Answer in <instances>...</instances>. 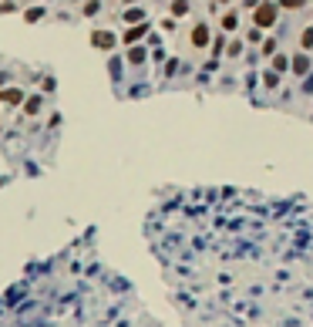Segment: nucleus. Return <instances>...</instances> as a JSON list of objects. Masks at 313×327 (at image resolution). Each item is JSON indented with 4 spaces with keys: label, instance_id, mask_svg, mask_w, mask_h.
I'll use <instances>...</instances> for the list:
<instances>
[{
    "label": "nucleus",
    "instance_id": "obj_3",
    "mask_svg": "<svg viewBox=\"0 0 313 327\" xmlns=\"http://www.w3.org/2000/svg\"><path fill=\"white\" fill-rule=\"evenodd\" d=\"M192 44L195 47L209 44V27H205V24H195V27H192Z\"/></svg>",
    "mask_w": 313,
    "mask_h": 327
},
{
    "label": "nucleus",
    "instance_id": "obj_1",
    "mask_svg": "<svg viewBox=\"0 0 313 327\" xmlns=\"http://www.w3.org/2000/svg\"><path fill=\"white\" fill-rule=\"evenodd\" d=\"M276 17H280V7L276 4H259L256 7V27H269V24H276Z\"/></svg>",
    "mask_w": 313,
    "mask_h": 327
},
{
    "label": "nucleus",
    "instance_id": "obj_12",
    "mask_svg": "<svg viewBox=\"0 0 313 327\" xmlns=\"http://www.w3.org/2000/svg\"><path fill=\"white\" fill-rule=\"evenodd\" d=\"M263 85H266V88H276V85H280V74H273V71L263 74Z\"/></svg>",
    "mask_w": 313,
    "mask_h": 327
},
{
    "label": "nucleus",
    "instance_id": "obj_17",
    "mask_svg": "<svg viewBox=\"0 0 313 327\" xmlns=\"http://www.w3.org/2000/svg\"><path fill=\"white\" fill-rule=\"evenodd\" d=\"M128 61H132V64H142V61H145V51H132Z\"/></svg>",
    "mask_w": 313,
    "mask_h": 327
},
{
    "label": "nucleus",
    "instance_id": "obj_9",
    "mask_svg": "<svg viewBox=\"0 0 313 327\" xmlns=\"http://www.w3.org/2000/svg\"><path fill=\"white\" fill-rule=\"evenodd\" d=\"M300 47H303V51H310V47H313V27H306V31L300 34Z\"/></svg>",
    "mask_w": 313,
    "mask_h": 327
},
{
    "label": "nucleus",
    "instance_id": "obj_5",
    "mask_svg": "<svg viewBox=\"0 0 313 327\" xmlns=\"http://www.w3.org/2000/svg\"><path fill=\"white\" fill-rule=\"evenodd\" d=\"M269 64H273V74H283V71L290 68V57H286V54H276Z\"/></svg>",
    "mask_w": 313,
    "mask_h": 327
},
{
    "label": "nucleus",
    "instance_id": "obj_13",
    "mask_svg": "<svg viewBox=\"0 0 313 327\" xmlns=\"http://www.w3.org/2000/svg\"><path fill=\"white\" fill-rule=\"evenodd\" d=\"M145 17V11H138V7H132V11H125V21H142Z\"/></svg>",
    "mask_w": 313,
    "mask_h": 327
},
{
    "label": "nucleus",
    "instance_id": "obj_8",
    "mask_svg": "<svg viewBox=\"0 0 313 327\" xmlns=\"http://www.w3.org/2000/svg\"><path fill=\"white\" fill-rule=\"evenodd\" d=\"M172 14H175V17H185V14H189V0H172Z\"/></svg>",
    "mask_w": 313,
    "mask_h": 327
},
{
    "label": "nucleus",
    "instance_id": "obj_2",
    "mask_svg": "<svg viewBox=\"0 0 313 327\" xmlns=\"http://www.w3.org/2000/svg\"><path fill=\"white\" fill-rule=\"evenodd\" d=\"M290 71L303 78V74L310 71V54H306V51H300V54H293V57H290Z\"/></svg>",
    "mask_w": 313,
    "mask_h": 327
},
{
    "label": "nucleus",
    "instance_id": "obj_4",
    "mask_svg": "<svg viewBox=\"0 0 313 327\" xmlns=\"http://www.w3.org/2000/svg\"><path fill=\"white\" fill-rule=\"evenodd\" d=\"M145 34H148V24H142V27H132V31H125V44H135V41H142Z\"/></svg>",
    "mask_w": 313,
    "mask_h": 327
},
{
    "label": "nucleus",
    "instance_id": "obj_11",
    "mask_svg": "<svg viewBox=\"0 0 313 327\" xmlns=\"http://www.w3.org/2000/svg\"><path fill=\"white\" fill-rule=\"evenodd\" d=\"M236 24H239V17H236V11H229L223 17V27H226V31H236Z\"/></svg>",
    "mask_w": 313,
    "mask_h": 327
},
{
    "label": "nucleus",
    "instance_id": "obj_10",
    "mask_svg": "<svg viewBox=\"0 0 313 327\" xmlns=\"http://www.w3.org/2000/svg\"><path fill=\"white\" fill-rule=\"evenodd\" d=\"M263 54H266V57H276V54H280V51H276V41H273V37H266V41H263Z\"/></svg>",
    "mask_w": 313,
    "mask_h": 327
},
{
    "label": "nucleus",
    "instance_id": "obj_16",
    "mask_svg": "<svg viewBox=\"0 0 313 327\" xmlns=\"http://www.w3.org/2000/svg\"><path fill=\"white\" fill-rule=\"evenodd\" d=\"M243 54V41H233V44H229V57H239Z\"/></svg>",
    "mask_w": 313,
    "mask_h": 327
},
{
    "label": "nucleus",
    "instance_id": "obj_14",
    "mask_svg": "<svg viewBox=\"0 0 313 327\" xmlns=\"http://www.w3.org/2000/svg\"><path fill=\"white\" fill-rule=\"evenodd\" d=\"M246 41H249V44H259V41H263V31H259V27H253V31L246 34Z\"/></svg>",
    "mask_w": 313,
    "mask_h": 327
},
{
    "label": "nucleus",
    "instance_id": "obj_6",
    "mask_svg": "<svg viewBox=\"0 0 313 327\" xmlns=\"http://www.w3.org/2000/svg\"><path fill=\"white\" fill-rule=\"evenodd\" d=\"M91 41H94V47H112V44H115V37L108 34V31H98V34L91 37Z\"/></svg>",
    "mask_w": 313,
    "mask_h": 327
},
{
    "label": "nucleus",
    "instance_id": "obj_15",
    "mask_svg": "<svg viewBox=\"0 0 313 327\" xmlns=\"http://www.w3.org/2000/svg\"><path fill=\"white\" fill-rule=\"evenodd\" d=\"M280 7H290V11H296V7H306V0H280Z\"/></svg>",
    "mask_w": 313,
    "mask_h": 327
},
{
    "label": "nucleus",
    "instance_id": "obj_18",
    "mask_svg": "<svg viewBox=\"0 0 313 327\" xmlns=\"http://www.w3.org/2000/svg\"><path fill=\"white\" fill-rule=\"evenodd\" d=\"M243 7H253V11H256V0H243Z\"/></svg>",
    "mask_w": 313,
    "mask_h": 327
},
{
    "label": "nucleus",
    "instance_id": "obj_7",
    "mask_svg": "<svg viewBox=\"0 0 313 327\" xmlns=\"http://www.w3.org/2000/svg\"><path fill=\"white\" fill-rule=\"evenodd\" d=\"M0 98H4V102H7V105H17V102H21V98H24V91H17V88H7V91H4V95H0Z\"/></svg>",
    "mask_w": 313,
    "mask_h": 327
}]
</instances>
